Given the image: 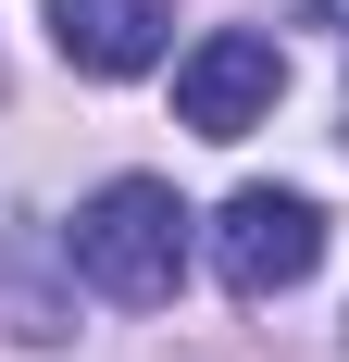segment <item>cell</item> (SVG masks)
Returning <instances> with one entry per match:
<instances>
[{"instance_id":"6da1fadb","label":"cell","mask_w":349,"mask_h":362,"mask_svg":"<svg viewBox=\"0 0 349 362\" xmlns=\"http://www.w3.org/2000/svg\"><path fill=\"white\" fill-rule=\"evenodd\" d=\"M75 275L100 300H125V313H150V300H174V275H187V200H174L162 175H112L88 213H75Z\"/></svg>"},{"instance_id":"7a4b0ae2","label":"cell","mask_w":349,"mask_h":362,"mask_svg":"<svg viewBox=\"0 0 349 362\" xmlns=\"http://www.w3.org/2000/svg\"><path fill=\"white\" fill-rule=\"evenodd\" d=\"M312 262H324V213L300 200V187H237V200L212 213V275H225L237 300L312 288Z\"/></svg>"},{"instance_id":"3957f363","label":"cell","mask_w":349,"mask_h":362,"mask_svg":"<svg viewBox=\"0 0 349 362\" xmlns=\"http://www.w3.org/2000/svg\"><path fill=\"white\" fill-rule=\"evenodd\" d=\"M287 88V50L262 25H212L187 63H174V125H200V138H249Z\"/></svg>"},{"instance_id":"277c9868","label":"cell","mask_w":349,"mask_h":362,"mask_svg":"<svg viewBox=\"0 0 349 362\" xmlns=\"http://www.w3.org/2000/svg\"><path fill=\"white\" fill-rule=\"evenodd\" d=\"M50 50L75 75H150L174 50V13L162 0H50Z\"/></svg>"}]
</instances>
